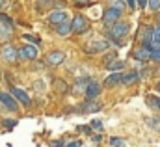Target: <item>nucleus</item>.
Wrapping results in <instances>:
<instances>
[{
	"mask_svg": "<svg viewBox=\"0 0 160 147\" xmlns=\"http://www.w3.org/2000/svg\"><path fill=\"white\" fill-rule=\"evenodd\" d=\"M119 15H121V9L118 8H108L106 11H104V15H102V23L106 24V26H114L118 21H119Z\"/></svg>",
	"mask_w": 160,
	"mask_h": 147,
	"instance_id": "obj_1",
	"label": "nucleus"
},
{
	"mask_svg": "<svg viewBox=\"0 0 160 147\" xmlns=\"http://www.w3.org/2000/svg\"><path fill=\"white\" fill-rule=\"evenodd\" d=\"M127 34H128V24H127V23H119V21H118V23L112 26V30H110V37H112L114 41H118V43H119L121 37H125Z\"/></svg>",
	"mask_w": 160,
	"mask_h": 147,
	"instance_id": "obj_2",
	"label": "nucleus"
},
{
	"mask_svg": "<svg viewBox=\"0 0 160 147\" xmlns=\"http://www.w3.org/2000/svg\"><path fill=\"white\" fill-rule=\"evenodd\" d=\"M106 48H108V41H104V39H95V41H91V43H88V45L84 47V50L89 52V54L102 52V50H106Z\"/></svg>",
	"mask_w": 160,
	"mask_h": 147,
	"instance_id": "obj_3",
	"label": "nucleus"
},
{
	"mask_svg": "<svg viewBox=\"0 0 160 147\" xmlns=\"http://www.w3.org/2000/svg\"><path fill=\"white\" fill-rule=\"evenodd\" d=\"M88 28H89V24H88V21H86L84 15H77V17L73 19V23H71V30H73L75 34H84Z\"/></svg>",
	"mask_w": 160,
	"mask_h": 147,
	"instance_id": "obj_4",
	"label": "nucleus"
},
{
	"mask_svg": "<svg viewBox=\"0 0 160 147\" xmlns=\"http://www.w3.org/2000/svg\"><path fill=\"white\" fill-rule=\"evenodd\" d=\"M17 58H21V60H36L38 58V48L34 45H24L21 50H17Z\"/></svg>",
	"mask_w": 160,
	"mask_h": 147,
	"instance_id": "obj_5",
	"label": "nucleus"
},
{
	"mask_svg": "<svg viewBox=\"0 0 160 147\" xmlns=\"http://www.w3.org/2000/svg\"><path fill=\"white\" fill-rule=\"evenodd\" d=\"M47 63L48 65H62L63 63V60H65V54L62 52V50H52V52H48L47 54Z\"/></svg>",
	"mask_w": 160,
	"mask_h": 147,
	"instance_id": "obj_6",
	"label": "nucleus"
},
{
	"mask_svg": "<svg viewBox=\"0 0 160 147\" xmlns=\"http://www.w3.org/2000/svg\"><path fill=\"white\" fill-rule=\"evenodd\" d=\"M0 58L6 60V62H15L17 60V50L11 47V45H4L0 48Z\"/></svg>",
	"mask_w": 160,
	"mask_h": 147,
	"instance_id": "obj_7",
	"label": "nucleus"
},
{
	"mask_svg": "<svg viewBox=\"0 0 160 147\" xmlns=\"http://www.w3.org/2000/svg\"><path fill=\"white\" fill-rule=\"evenodd\" d=\"M48 21H50L52 24H60V23L67 21V13H65L63 9H54V11H50V15H48Z\"/></svg>",
	"mask_w": 160,
	"mask_h": 147,
	"instance_id": "obj_8",
	"label": "nucleus"
},
{
	"mask_svg": "<svg viewBox=\"0 0 160 147\" xmlns=\"http://www.w3.org/2000/svg\"><path fill=\"white\" fill-rule=\"evenodd\" d=\"M0 103H2L8 110H11V112L17 110V103H15V99H13L9 93H4V91H2V93H0Z\"/></svg>",
	"mask_w": 160,
	"mask_h": 147,
	"instance_id": "obj_9",
	"label": "nucleus"
},
{
	"mask_svg": "<svg viewBox=\"0 0 160 147\" xmlns=\"http://www.w3.org/2000/svg\"><path fill=\"white\" fill-rule=\"evenodd\" d=\"M11 95H13L17 101H21L24 106H30V103H32V101H30V97H28V93H24V91H22V89H19V88H13V89H11Z\"/></svg>",
	"mask_w": 160,
	"mask_h": 147,
	"instance_id": "obj_10",
	"label": "nucleus"
},
{
	"mask_svg": "<svg viewBox=\"0 0 160 147\" xmlns=\"http://www.w3.org/2000/svg\"><path fill=\"white\" fill-rule=\"evenodd\" d=\"M99 93H101V86L95 84V82H89L88 88H86V97H88V99H93V97H97Z\"/></svg>",
	"mask_w": 160,
	"mask_h": 147,
	"instance_id": "obj_11",
	"label": "nucleus"
},
{
	"mask_svg": "<svg viewBox=\"0 0 160 147\" xmlns=\"http://www.w3.org/2000/svg\"><path fill=\"white\" fill-rule=\"evenodd\" d=\"M56 32H58V36L65 37L69 36L73 30H71V23H67V21H63V23H60V24H56Z\"/></svg>",
	"mask_w": 160,
	"mask_h": 147,
	"instance_id": "obj_12",
	"label": "nucleus"
},
{
	"mask_svg": "<svg viewBox=\"0 0 160 147\" xmlns=\"http://www.w3.org/2000/svg\"><path fill=\"white\" fill-rule=\"evenodd\" d=\"M88 84H89V78H78V80L75 82V86H73L75 93H82V91H86Z\"/></svg>",
	"mask_w": 160,
	"mask_h": 147,
	"instance_id": "obj_13",
	"label": "nucleus"
},
{
	"mask_svg": "<svg viewBox=\"0 0 160 147\" xmlns=\"http://www.w3.org/2000/svg\"><path fill=\"white\" fill-rule=\"evenodd\" d=\"M121 74H123V73H118V71H116L114 74H110V76L104 80V86H106V88H112V86L119 84V82H121Z\"/></svg>",
	"mask_w": 160,
	"mask_h": 147,
	"instance_id": "obj_14",
	"label": "nucleus"
},
{
	"mask_svg": "<svg viewBox=\"0 0 160 147\" xmlns=\"http://www.w3.org/2000/svg\"><path fill=\"white\" fill-rule=\"evenodd\" d=\"M136 80H138V73H136V71L121 74V82H123V84H134Z\"/></svg>",
	"mask_w": 160,
	"mask_h": 147,
	"instance_id": "obj_15",
	"label": "nucleus"
},
{
	"mask_svg": "<svg viewBox=\"0 0 160 147\" xmlns=\"http://www.w3.org/2000/svg\"><path fill=\"white\" fill-rule=\"evenodd\" d=\"M132 56H134L136 60H140V62H145V60L149 58V50L143 47V48H138V50H134V52H132Z\"/></svg>",
	"mask_w": 160,
	"mask_h": 147,
	"instance_id": "obj_16",
	"label": "nucleus"
},
{
	"mask_svg": "<svg viewBox=\"0 0 160 147\" xmlns=\"http://www.w3.org/2000/svg\"><path fill=\"white\" fill-rule=\"evenodd\" d=\"M106 67L110 69V71H119L125 67V62L123 60H118V62H110V63H106Z\"/></svg>",
	"mask_w": 160,
	"mask_h": 147,
	"instance_id": "obj_17",
	"label": "nucleus"
},
{
	"mask_svg": "<svg viewBox=\"0 0 160 147\" xmlns=\"http://www.w3.org/2000/svg\"><path fill=\"white\" fill-rule=\"evenodd\" d=\"M0 23H2V24L8 28V30H13V21H11V19H9L6 13H0Z\"/></svg>",
	"mask_w": 160,
	"mask_h": 147,
	"instance_id": "obj_18",
	"label": "nucleus"
},
{
	"mask_svg": "<svg viewBox=\"0 0 160 147\" xmlns=\"http://www.w3.org/2000/svg\"><path fill=\"white\" fill-rule=\"evenodd\" d=\"M54 88H56V89H58L60 93H65V91L69 89V86H67V84H65L63 80H54Z\"/></svg>",
	"mask_w": 160,
	"mask_h": 147,
	"instance_id": "obj_19",
	"label": "nucleus"
},
{
	"mask_svg": "<svg viewBox=\"0 0 160 147\" xmlns=\"http://www.w3.org/2000/svg\"><path fill=\"white\" fill-rule=\"evenodd\" d=\"M149 58L151 60H155V62H160V48H151V52H149Z\"/></svg>",
	"mask_w": 160,
	"mask_h": 147,
	"instance_id": "obj_20",
	"label": "nucleus"
},
{
	"mask_svg": "<svg viewBox=\"0 0 160 147\" xmlns=\"http://www.w3.org/2000/svg\"><path fill=\"white\" fill-rule=\"evenodd\" d=\"M110 145L112 147H125V142L119 138H110Z\"/></svg>",
	"mask_w": 160,
	"mask_h": 147,
	"instance_id": "obj_21",
	"label": "nucleus"
},
{
	"mask_svg": "<svg viewBox=\"0 0 160 147\" xmlns=\"http://www.w3.org/2000/svg\"><path fill=\"white\" fill-rule=\"evenodd\" d=\"M149 8L153 11H158L160 9V0H149Z\"/></svg>",
	"mask_w": 160,
	"mask_h": 147,
	"instance_id": "obj_22",
	"label": "nucleus"
},
{
	"mask_svg": "<svg viewBox=\"0 0 160 147\" xmlns=\"http://www.w3.org/2000/svg\"><path fill=\"white\" fill-rule=\"evenodd\" d=\"M22 37H24L26 41H30V43H36V45L39 43V37H36V36H30V34H24Z\"/></svg>",
	"mask_w": 160,
	"mask_h": 147,
	"instance_id": "obj_23",
	"label": "nucleus"
},
{
	"mask_svg": "<svg viewBox=\"0 0 160 147\" xmlns=\"http://www.w3.org/2000/svg\"><path fill=\"white\" fill-rule=\"evenodd\" d=\"M147 101H149V103H155V106L160 110V99H158V97H153V95H149V97H147Z\"/></svg>",
	"mask_w": 160,
	"mask_h": 147,
	"instance_id": "obj_24",
	"label": "nucleus"
},
{
	"mask_svg": "<svg viewBox=\"0 0 160 147\" xmlns=\"http://www.w3.org/2000/svg\"><path fill=\"white\" fill-rule=\"evenodd\" d=\"M17 125V121H11V119H8V121H4V127H8V129H13Z\"/></svg>",
	"mask_w": 160,
	"mask_h": 147,
	"instance_id": "obj_25",
	"label": "nucleus"
},
{
	"mask_svg": "<svg viewBox=\"0 0 160 147\" xmlns=\"http://www.w3.org/2000/svg\"><path fill=\"white\" fill-rule=\"evenodd\" d=\"M91 127H93V129H102V123H101L99 119H95V121L91 123Z\"/></svg>",
	"mask_w": 160,
	"mask_h": 147,
	"instance_id": "obj_26",
	"label": "nucleus"
},
{
	"mask_svg": "<svg viewBox=\"0 0 160 147\" xmlns=\"http://www.w3.org/2000/svg\"><path fill=\"white\" fill-rule=\"evenodd\" d=\"M127 6L134 9V8H136V0H127Z\"/></svg>",
	"mask_w": 160,
	"mask_h": 147,
	"instance_id": "obj_27",
	"label": "nucleus"
},
{
	"mask_svg": "<svg viewBox=\"0 0 160 147\" xmlns=\"http://www.w3.org/2000/svg\"><path fill=\"white\" fill-rule=\"evenodd\" d=\"M114 8H118V9H123V2H121V0H116V4H114Z\"/></svg>",
	"mask_w": 160,
	"mask_h": 147,
	"instance_id": "obj_28",
	"label": "nucleus"
},
{
	"mask_svg": "<svg viewBox=\"0 0 160 147\" xmlns=\"http://www.w3.org/2000/svg\"><path fill=\"white\" fill-rule=\"evenodd\" d=\"M138 6H142V8H145V6H147V0H138Z\"/></svg>",
	"mask_w": 160,
	"mask_h": 147,
	"instance_id": "obj_29",
	"label": "nucleus"
},
{
	"mask_svg": "<svg viewBox=\"0 0 160 147\" xmlns=\"http://www.w3.org/2000/svg\"><path fill=\"white\" fill-rule=\"evenodd\" d=\"M67 147H80V142H73V144H69Z\"/></svg>",
	"mask_w": 160,
	"mask_h": 147,
	"instance_id": "obj_30",
	"label": "nucleus"
},
{
	"mask_svg": "<svg viewBox=\"0 0 160 147\" xmlns=\"http://www.w3.org/2000/svg\"><path fill=\"white\" fill-rule=\"evenodd\" d=\"M78 4H86V2H89V0H77Z\"/></svg>",
	"mask_w": 160,
	"mask_h": 147,
	"instance_id": "obj_31",
	"label": "nucleus"
},
{
	"mask_svg": "<svg viewBox=\"0 0 160 147\" xmlns=\"http://www.w3.org/2000/svg\"><path fill=\"white\" fill-rule=\"evenodd\" d=\"M2 4H4V0H0V6H2Z\"/></svg>",
	"mask_w": 160,
	"mask_h": 147,
	"instance_id": "obj_32",
	"label": "nucleus"
},
{
	"mask_svg": "<svg viewBox=\"0 0 160 147\" xmlns=\"http://www.w3.org/2000/svg\"><path fill=\"white\" fill-rule=\"evenodd\" d=\"M158 89H160V84H158Z\"/></svg>",
	"mask_w": 160,
	"mask_h": 147,
	"instance_id": "obj_33",
	"label": "nucleus"
},
{
	"mask_svg": "<svg viewBox=\"0 0 160 147\" xmlns=\"http://www.w3.org/2000/svg\"><path fill=\"white\" fill-rule=\"evenodd\" d=\"M158 45H160V41H158Z\"/></svg>",
	"mask_w": 160,
	"mask_h": 147,
	"instance_id": "obj_34",
	"label": "nucleus"
}]
</instances>
